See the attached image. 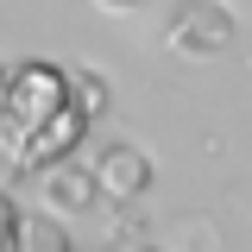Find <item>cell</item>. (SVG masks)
<instances>
[{
  "label": "cell",
  "mask_w": 252,
  "mask_h": 252,
  "mask_svg": "<svg viewBox=\"0 0 252 252\" xmlns=\"http://www.w3.org/2000/svg\"><path fill=\"white\" fill-rule=\"evenodd\" d=\"M164 44L183 63H215L220 51H233V13L215 0H177L164 19Z\"/></svg>",
  "instance_id": "cell-2"
},
{
  "label": "cell",
  "mask_w": 252,
  "mask_h": 252,
  "mask_svg": "<svg viewBox=\"0 0 252 252\" xmlns=\"http://www.w3.org/2000/svg\"><path fill=\"white\" fill-rule=\"evenodd\" d=\"M107 240H114V246H139V240H152V233H145L139 220H114V227H107Z\"/></svg>",
  "instance_id": "cell-8"
},
{
  "label": "cell",
  "mask_w": 252,
  "mask_h": 252,
  "mask_svg": "<svg viewBox=\"0 0 252 252\" xmlns=\"http://www.w3.org/2000/svg\"><path fill=\"white\" fill-rule=\"evenodd\" d=\"M13 215H19V208H13V195L0 183V246H13Z\"/></svg>",
  "instance_id": "cell-9"
},
{
  "label": "cell",
  "mask_w": 252,
  "mask_h": 252,
  "mask_svg": "<svg viewBox=\"0 0 252 252\" xmlns=\"http://www.w3.org/2000/svg\"><path fill=\"white\" fill-rule=\"evenodd\" d=\"M246 76H252V57H246Z\"/></svg>",
  "instance_id": "cell-12"
},
{
  "label": "cell",
  "mask_w": 252,
  "mask_h": 252,
  "mask_svg": "<svg viewBox=\"0 0 252 252\" xmlns=\"http://www.w3.org/2000/svg\"><path fill=\"white\" fill-rule=\"evenodd\" d=\"M38 195H44V208H57V215H89L94 202H101L94 164H82V158L44 164V170H38Z\"/></svg>",
  "instance_id": "cell-4"
},
{
  "label": "cell",
  "mask_w": 252,
  "mask_h": 252,
  "mask_svg": "<svg viewBox=\"0 0 252 252\" xmlns=\"http://www.w3.org/2000/svg\"><path fill=\"white\" fill-rule=\"evenodd\" d=\"M152 152H139L132 139H114V145H101V158H94V183H101V195L114 202V208H132L139 195H152Z\"/></svg>",
  "instance_id": "cell-3"
},
{
  "label": "cell",
  "mask_w": 252,
  "mask_h": 252,
  "mask_svg": "<svg viewBox=\"0 0 252 252\" xmlns=\"http://www.w3.org/2000/svg\"><path fill=\"white\" fill-rule=\"evenodd\" d=\"M89 114L69 94V69L57 63H13L0 89V183L6 177H38L82 145Z\"/></svg>",
  "instance_id": "cell-1"
},
{
  "label": "cell",
  "mask_w": 252,
  "mask_h": 252,
  "mask_svg": "<svg viewBox=\"0 0 252 252\" xmlns=\"http://www.w3.org/2000/svg\"><path fill=\"white\" fill-rule=\"evenodd\" d=\"M13 246L19 252H69V227L57 220V208H19L13 215Z\"/></svg>",
  "instance_id": "cell-5"
},
{
  "label": "cell",
  "mask_w": 252,
  "mask_h": 252,
  "mask_svg": "<svg viewBox=\"0 0 252 252\" xmlns=\"http://www.w3.org/2000/svg\"><path fill=\"white\" fill-rule=\"evenodd\" d=\"M69 94H76V107H82L89 120L114 107V82H107L101 69H69Z\"/></svg>",
  "instance_id": "cell-6"
},
{
  "label": "cell",
  "mask_w": 252,
  "mask_h": 252,
  "mask_svg": "<svg viewBox=\"0 0 252 252\" xmlns=\"http://www.w3.org/2000/svg\"><path fill=\"white\" fill-rule=\"evenodd\" d=\"M101 13H132V6H145V0H94Z\"/></svg>",
  "instance_id": "cell-10"
},
{
  "label": "cell",
  "mask_w": 252,
  "mask_h": 252,
  "mask_svg": "<svg viewBox=\"0 0 252 252\" xmlns=\"http://www.w3.org/2000/svg\"><path fill=\"white\" fill-rule=\"evenodd\" d=\"M0 89H6V63H0Z\"/></svg>",
  "instance_id": "cell-11"
},
{
  "label": "cell",
  "mask_w": 252,
  "mask_h": 252,
  "mask_svg": "<svg viewBox=\"0 0 252 252\" xmlns=\"http://www.w3.org/2000/svg\"><path fill=\"white\" fill-rule=\"evenodd\" d=\"M170 240H177V246H208V252H215L220 246V227H215V220H183Z\"/></svg>",
  "instance_id": "cell-7"
}]
</instances>
